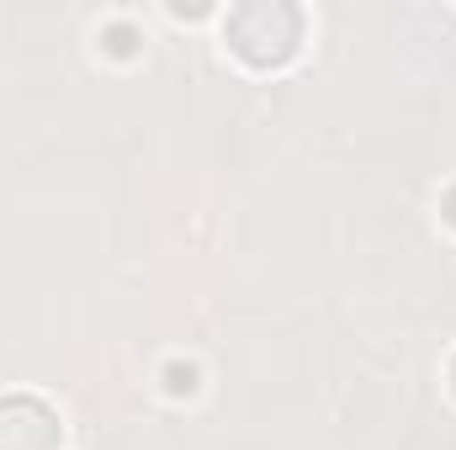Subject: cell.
I'll return each instance as SVG.
<instances>
[{
	"mask_svg": "<svg viewBox=\"0 0 456 450\" xmlns=\"http://www.w3.org/2000/svg\"><path fill=\"white\" fill-rule=\"evenodd\" d=\"M224 32H228V48H233L239 64H249V69H281L303 48V11L281 5V0H255V5L228 11Z\"/></svg>",
	"mask_w": 456,
	"mask_h": 450,
	"instance_id": "6da1fadb",
	"label": "cell"
},
{
	"mask_svg": "<svg viewBox=\"0 0 456 450\" xmlns=\"http://www.w3.org/2000/svg\"><path fill=\"white\" fill-rule=\"evenodd\" d=\"M64 430L43 398H0V450H59Z\"/></svg>",
	"mask_w": 456,
	"mask_h": 450,
	"instance_id": "7a4b0ae2",
	"label": "cell"
},
{
	"mask_svg": "<svg viewBox=\"0 0 456 450\" xmlns=\"http://www.w3.org/2000/svg\"><path fill=\"white\" fill-rule=\"evenodd\" d=\"M197 376H202V371H197L191 360H186V366L170 360V366H165V392H170V398H191V392H197Z\"/></svg>",
	"mask_w": 456,
	"mask_h": 450,
	"instance_id": "3957f363",
	"label": "cell"
},
{
	"mask_svg": "<svg viewBox=\"0 0 456 450\" xmlns=\"http://www.w3.org/2000/svg\"><path fill=\"white\" fill-rule=\"evenodd\" d=\"M107 48H112L117 59H127V53H138V32H133L127 21H117V27H107Z\"/></svg>",
	"mask_w": 456,
	"mask_h": 450,
	"instance_id": "277c9868",
	"label": "cell"
},
{
	"mask_svg": "<svg viewBox=\"0 0 456 450\" xmlns=\"http://www.w3.org/2000/svg\"><path fill=\"white\" fill-rule=\"evenodd\" d=\"M441 218H446V223L456 228V186L446 191V197H441Z\"/></svg>",
	"mask_w": 456,
	"mask_h": 450,
	"instance_id": "5b68a950",
	"label": "cell"
},
{
	"mask_svg": "<svg viewBox=\"0 0 456 450\" xmlns=\"http://www.w3.org/2000/svg\"><path fill=\"white\" fill-rule=\"evenodd\" d=\"M452 392H456V360H452Z\"/></svg>",
	"mask_w": 456,
	"mask_h": 450,
	"instance_id": "8992f818",
	"label": "cell"
}]
</instances>
